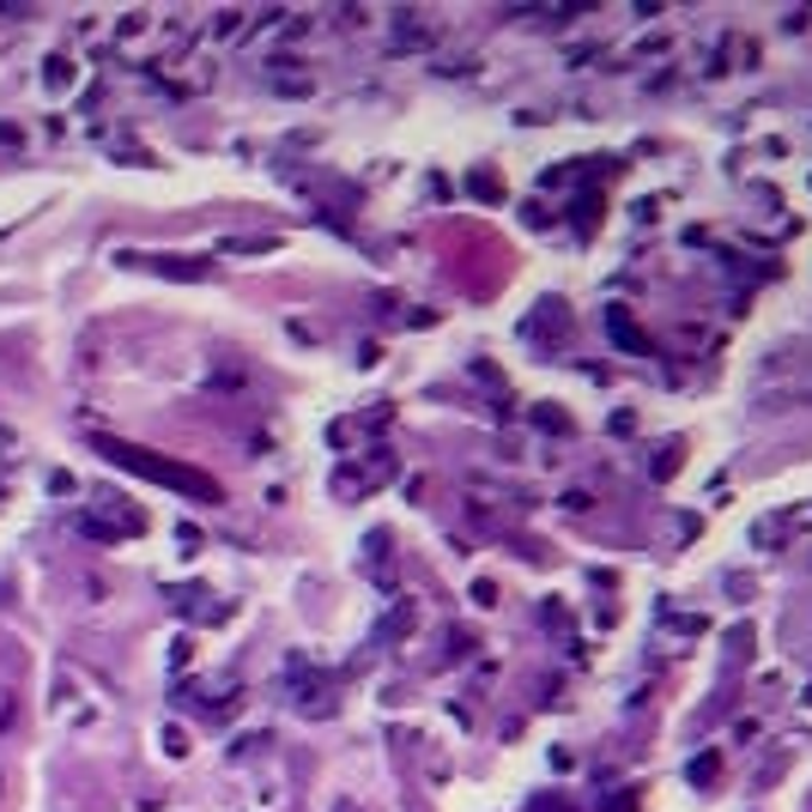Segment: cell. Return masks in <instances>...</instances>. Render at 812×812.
<instances>
[{"instance_id":"cell-1","label":"cell","mask_w":812,"mask_h":812,"mask_svg":"<svg viewBox=\"0 0 812 812\" xmlns=\"http://www.w3.org/2000/svg\"><path fill=\"white\" fill-rule=\"evenodd\" d=\"M97 455H110L115 467H127V473H146V480L171 485V492H188V497H206V504H218V485L206 480V473L171 467V461L152 455V449H134V443H115V436H97Z\"/></svg>"}]
</instances>
